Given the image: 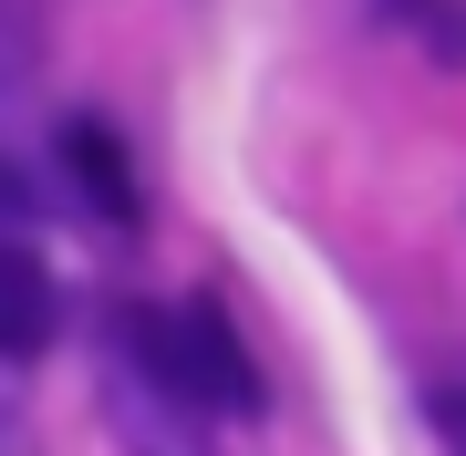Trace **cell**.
Listing matches in <instances>:
<instances>
[{
  "label": "cell",
  "instance_id": "cell-1",
  "mask_svg": "<svg viewBox=\"0 0 466 456\" xmlns=\"http://www.w3.org/2000/svg\"><path fill=\"white\" fill-rule=\"evenodd\" d=\"M104 415L135 456H208V415L187 405L177 363H167V321L156 301H115L104 311Z\"/></svg>",
  "mask_w": 466,
  "mask_h": 456
},
{
  "label": "cell",
  "instance_id": "cell-2",
  "mask_svg": "<svg viewBox=\"0 0 466 456\" xmlns=\"http://www.w3.org/2000/svg\"><path fill=\"white\" fill-rule=\"evenodd\" d=\"M156 321H167V363H177L187 405H198L208 425H259V415H269L259 353L238 342V321H228V301H218V290H187V301H167Z\"/></svg>",
  "mask_w": 466,
  "mask_h": 456
},
{
  "label": "cell",
  "instance_id": "cell-3",
  "mask_svg": "<svg viewBox=\"0 0 466 456\" xmlns=\"http://www.w3.org/2000/svg\"><path fill=\"white\" fill-rule=\"evenodd\" d=\"M52 198L73 208V218H94V228H135V156L125 136L104 115H63L52 125Z\"/></svg>",
  "mask_w": 466,
  "mask_h": 456
},
{
  "label": "cell",
  "instance_id": "cell-4",
  "mask_svg": "<svg viewBox=\"0 0 466 456\" xmlns=\"http://www.w3.org/2000/svg\"><path fill=\"white\" fill-rule=\"evenodd\" d=\"M52 332H63V290H52L42 249H11L0 238V363H42Z\"/></svg>",
  "mask_w": 466,
  "mask_h": 456
},
{
  "label": "cell",
  "instance_id": "cell-5",
  "mask_svg": "<svg viewBox=\"0 0 466 456\" xmlns=\"http://www.w3.org/2000/svg\"><path fill=\"white\" fill-rule=\"evenodd\" d=\"M42 198H52V177L32 167V156H11V146H0V238H11V249H32Z\"/></svg>",
  "mask_w": 466,
  "mask_h": 456
},
{
  "label": "cell",
  "instance_id": "cell-6",
  "mask_svg": "<svg viewBox=\"0 0 466 456\" xmlns=\"http://www.w3.org/2000/svg\"><path fill=\"white\" fill-rule=\"evenodd\" d=\"M425 52L435 63H466V11H425Z\"/></svg>",
  "mask_w": 466,
  "mask_h": 456
},
{
  "label": "cell",
  "instance_id": "cell-7",
  "mask_svg": "<svg viewBox=\"0 0 466 456\" xmlns=\"http://www.w3.org/2000/svg\"><path fill=\"white\" fill-rule=\"evenodd\" d=\"M0 456H32V436H21V415L0 405Z\"/></svg>",
  "mask_w": 466,
  "mask_h": 456
},
{
  "label": "cell",
  "instance_id": "cell-8",
  "mask_svg": "<svg viewBox=\"0 0 466 456\" xmlns=\"http://www.w3.org/2000/svg\"><path fill=\"white\" fill-rule=\"evenodd\" d=\"M456 456H466V405H456Z\"/></svg>",
  "mask_w": 466,
  "mask_h": 456
}]
</instances>
